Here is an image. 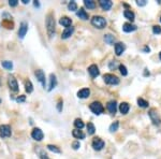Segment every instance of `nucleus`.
I'll return each instance as SVG.
<instances>
[{
	"mask_svg": "<svg viewBox=\"0 0 161 159\" xmlns=\"http://www.w3.org/2000/svg\"><path fill=\"white\" fill-rule=\"evenodd\" d=\"M160 22H161V17H160Z\"/></svg>",
	"mask_w": 161,
	"mask_h": 159,
	"instance_id": "obj_48",
	"label": "nucleus"
},
{
	"mask_svg": "<svg viewBox=\"0 0 161 159\" xmlns=\"http://www.w3.org/2000/svg\"><path fill=\"white\" fill-rule=\"evenodd\" d=\"M92 147L96 151H101L103 147H104V141L101 140L100 138H96L94 141H92Z\"/></svg>",
	"mask_w": 161,
	"mask_h": 159,
	"instance_id": "obj_11",
	"label": "nucleus"
},
{
	"mask_svg": "<svg viewBox=\"0 0 161 159\" xmlns=\"http://www.w3.org/2000/svg\"><path fill=\"white\" fill-rule=\"evenodd\" d=\"M8 84H9V87L12 92H17L18 90V84H17V81H16V78L14 76H9L8 78Z\"/></svg>",
	"mask_w": 161,
	"mask_h": 159,
	"instance_id": "obj_8",
	"label": "nucleus"
},
{
	"mask_svg": "<svg viewBox=\"0 0 161 159\" xmlns=\"http://www.w3.org/2000/svg\"><path fill=\"white\" fill-rule=\"evenodd\" d=\"M88 73L90 74V76L92 78H97L99 74H100V71H99V68L97 65H91L90 67L88 68Z\"/></svg>",
	"mask_w": 161,
	"mask_h": 159,
	"instance_id": "obj_12",
	"label": "nucleus"
},
{
	"mask_svg": "<svg viewBox=\"0 0 161 159\" xmlns=\"http://www.w3.org/2000/svg\"><path fill=\"white\" fill-rule=\"evenodd\" d=\"M80 142L78 141H75V142L72 143V147H73L74 149H80Z\"/></svg>",
	"mask_w": 161,
	"mask_h": 159,
	"instance_id": "obj_41",
	"label": "nucleus"
},
{
	"mask_svg": "<svg viewBox=\"0 0 161 159\" xmlns=\"http://www.w3.org/2000/svg\"><path fill=\"white\" fill-rule=\"evenodd\" d=\"M103 80H104V82L106 83V84L109 85H117L119 84V78L116 76V75L114 74H110V73H108V74H104V76H103Z\"/></svg>",
	"mask_w": 161,
	"mask_h": 159,
	"instance_id": "obj_4",
	"label": "nucleus"
},
{
	"mask_svg": "<svg viewBox=\"0 0 161 159\" xmlns=\"http://www.w3.org/2000/svg\"><path fill=\"white\" fill-rule=\"evenodd\" d=\"M47 149H49V151H52V152H54V153H57V154H59L60 153V149L57 147V146H55V145H47Z\"/></svg>",
	"mask_w": 161,
	"mask_h": 159,
	"instance_id": "obj_34",
	"label": "nucleus"
},
{
	"mask_svg": "<svg viewBox=\"0 0 161 159\" xmlns=\"http://www.w3.org/2000/svg\"><path fill=\"white\" fill-rule=\"evenodd\" d=\"M113 6V2L111 0H100V7L104 11H109Z\"/></svg>",
	"mask_w": 161,
	"mask_h": 159,
	"instance_id": "obj_15",
	"label": "nucleus"
},
{
	"mask_svg": "<svg viewBox=\"0 0 161 159\" xmlns=\"http://www.w3.org/2000/svg\"><path fill=\"white\" fill-rule=\"evenodd\" d=\"M17 3H18L17 0H10V1H9V4H10L11 7H16Z\"/></svg>",
	"mask_w": 161,
	"mask_h": 159,
	"instance_id": "obj_43",
	"label": "nucleus"
},
{
	"mask_svg": "<svg viewBox=\"0 0 161 159\" xmlns=\"http://www.w3.org/2000/svg\"><path fill=\"white\" fill-rule=\"evenodd\" d=\"M39 154H40V158H41V159H49V156L46 155V154L43 152V151H40V152H39Z\"/></svg>",
	"mask_w": 161,
	"mask_h": 159,
	"instance_id": "obj_39",
	"label": "nucleus"
},
{
	"mask_svg": "<svg viewBox=\"0 0 161 159\" xmlns=\"http://www.w3.org/2000/svg\"><path fill=\"white\" fill-rule=\"evenodd\" d=\"M25 100H26V96H24V95H22V96H19V97L16 98V101H17L18 103L25 102Z\"/></svg>",
	"mask_w": 161,
	"mask_h": 159,
	"instance_id": "obj_37",
	"label": "nucleus"
},
{
	"mask_svg": "<svg viewBox=\"0 0 161 159\" xmlns=\"http://www.w3.org/2000/svg\"><path fill=\"white\" fill-rule=\"evenodd\" d=\"M33 3H35V7H40V3H39V2H38V1H37V0H35V2H33Z\"/></svg>",
	"mask_w": 161,
	"mask_h": 159,
	"instance_id": "obj_44",
	"label": "nucleus"
},
{
	"mask_svg": "<svg viewBox=\"0 0 161 159\" xmlns=\"http://www.w3.org/2000/svg\"><path fill=\"white\" fill-rule=\"evenodd\" d=\"M35 75L37 76V80H38L41 84H42V86L45 88V85H46V81H45V74H44V72H43V70H41V69H39V70H35Z\"/></svg>",
	"mask_w": 161,
	"mask_h": 159,
	"instance_id": "obj_6",
	"label": "nucleus"
},
{
	"mask_svg": "<svg viewBox=\"0 0 161 159\" xmlns=\"http://www.w3.org/2000/svg\"><path fill=\"white\" fill-rule=\"evenodd\" d=\"M62 104H63L62 100H59V101H58V103H57V109H58V111H59V112H61V111H62Z\"/></svg>",
	"mask_w": 161,
	"mask_h": 159,
	"instance_id": "obj_42",
	"label": "nucleus"
},
{
	"mask_svg": "<svg viewBox=\"0 0 161 159\" xmlns=\"http://www.w3.org/2000/svg\"><path fill=\"white\" fill-rule=\"evenodd\" d=\"M159 57H160V60H161V52H160V54H159Z\"/></svg>",
	"mask_w": 161,
	"mask_h": 159,
	"instance_id": "obj_47",
	"label": "nucleus"
},
{
	"mask_svg": "<svg viewBox=\"0 0 161 159\" xmlns=\"http://www.w3.org/2000/svg\"><path fill=\"white\" fill-rule=\"evenodd\" d=\"M72 134L75 139H85V133L80 129H75L72 131Z\"/></svg>",
	"mask_w": 161,
	"mask_h": 159,
	"instance_id": "obj_23",
	"label": "nucleus"
},
{
	"mask_svg": "<svg viewBox=\"0 0 161 159\" xmlns=\"http://www.w3.org/2000/svg\"><path fill=\"white\" fill-rule=\"evenodd\" d=\"M96 131V128H95V125L92 123H88L87 124V132L88 134H94Z\"/></svg>",
	"mask_w": 161,
	"mask_h": 159,
	"instance_id": "obj_29",
	"label": "nucleus"
},
{
	"mask_svg": "<svg viewBox=\"0 0 161 159\" xmlns=\"http://www.w3.org/2000/svg\"><path fill=\"white\" fill-rule=\"evenodd\" d=\"M137 104L141 106V108H147L148 106V102L146 100H144L143 98H139L137 99Z\"/></svg>",
	"mask_w": 161,
	"mask_h": 159,
	"instance_id": "obj_31",
	"label": "nucleus"
},
{
	"mask_svg": "<svg viewBox=\"0 0 161 159\" xmlns=\"http://www.w3.org/2000/svg\"><path fill=\"white\" fill-rule=\"evenodd\" d=\"M73 32H74V27H72V26L67 27V28L63 30L62 35H61V38H62V39H68V38H70L71 35H73Z\"/></svg>",
	"mask_w": 161,
	"mask_h": 159,
	"instance_id": "obj_14",
	"label": "nucleus"
},
{
	"mask_svg": "<svg viewBox=\"0 0 161 159\" xmlns=\"http://www.w3.org/2000/svg\"><path fill=\"white\" fill-rule=\"evenodd\" d=\"M57 85V78H56V75L55 74H51L49 75V92L53 90V89L56 87Z\"/></svg>",
	"mask_w": 161,
	"mask_h": 159,
	"instance_id": "obj_17",
	"label": "nucleus"
},
{
	"mask_svg": "<svg viewBox=\"0 0 161 159\" xmlns=\"http://www.w3.org/2000/svg\"><path fill=\"white\" fill-rule=\"evenodd\" d=\"M0 102H1V100H0Z\"/></svg>",
	"mask_w": 161,
	"mask_h": 159,
	"instance_id": "obj_49",
	"label": "nucleus"
},
{
	"mask_svg": "<svg viewBox=\"0 0 161 159\" xmlns=\"http://www.w3.org/2000/svg\"><path fill=\"white\" fill-rule=\"evenodd\" d=\"M1 66L4 68V69H7V70H11L12 68H13V64H12V61H9V60H4L1 62Z\"/></svg>",
	"mask_w": 161,
	"mask_h": 159,
	"instance_id": "obj_25",
	"label": "nucleus"
},
{
	"mask_svg": "<svg viewBox=\"0 0 161 159\" xmlns=\"http://www.w3.org/2000/svg\"><path fill=\"white\" fill-rule=\"evenodd\" d=\"M144 51H146V52H149V51H151V50H149V47H147V46H146V47L144 49Z\"/></svg>",
	"mask_w": 161,
	"mask_h": 159,
	"instance_id": "obj_46",
	"label": "nucleus"
},
{
	"mask_svg": "<svg viewBox=\"0 0 161 159\" xmlns=\"http://www.w3.org/2000/svg\"><path fill=\"white\" fill-rule=\"evenodd\" d=\"M124 15H125V17H126L127 19H129V21H131V22L134 21V17H135L134 13H133L132 11H130V10H126V11H125V12H124Z\"/></svg>",
	"mask_w": 161,
	"mask_h": 159,
	"instance_id": "obj_24",
	"label": "nucleus"
},
{
	"mask_svg": "<svg viewBox=\"0 0 161 159\" xmlns=\"http://www.w3.org/2000/svg\"><path fill=\"white\" fill-rule=\"evenodd\" d=\"M89 109L91 110V112L96 115H100L101 113H103V106L101 104V102H99V101H95V102H92L89 106Z\"/></svg>",
	"mask_w": 161,
	"mask_h": 159,
	"instance_id": "obj_3",
	"label": "nucleus"
},
{
	"mask_svg": "<svg viewBox=\"0 0 161 159\" xmlns=\"http://www.w3.org/2000/svg\"><path fill=\"white\" fill-rule=\"evenodd\" d=\"M31 137H32V139H35V141H42L44 134H43L42 130H41L40 128H35L31 132Z\"/></svg>",
	"mask_w": 161,
	"mask_h": 159,
	"instance_id": "obj_9",
	"label": "nucleus"
},
{
	"mask_svg": "<svg viewBox=\"0 0 161 159\" xmlns=\"http://www.w3.org/2000/svg\"><path fill=\"white\" fill-rule=\"evenodd\" d=\"M118 127H119L118 122H114V123L110 126V131H111V132H115V131L118 130Z\"/></svg>",
	"mask_w": 161,
	"mask_h": 159,
	"instance_id": "obj_32",
	"label": "nucleus"
},
{
	"mask_svg": "<svg viewBox=\"0 0 161 159\" xmlns=\"http://www.w3.org/2000/svg\"><path fill=\"white\" fill-rule=\"evenodd\" d=\"M148 115H149L151 122H153L155 125H160L161 119H160V117H159V115H158V113H157V111H156V110L151 109V111H149Z\"/></svg>",
	"mask_w": 161,
	"mask_h": 159,
	"instance_id": "obj_7",
	"label": "nucleus"
},
{
	"mask_svg": "<svg viewBox=\"0 0 161 159\" xmlns=\"http://www.w3.org/2000/svg\"><path fill=\"white\" fill-rule=\"evenodd\" d=\"M59 24L60 25H62L63 27H70L71 24H72V19L71 18H69L68 16H63V17H61L59 19Z\"/></svg>",
	"mask_w": 161,
	"mask_h": 159,
	"instance_id": "obj_19",
	"label": "nucleus"
},
{
	"mask_svg": "<svg viewBox=\"0 0 161 159\" xmlns=\"http://www.w3.org/2000/svg\"><path fill=\"white\" fill-rule=\"evenodd\" d=\"M109 67H110V69H111V70L115 69V68L117 67V62H116L115 60H114V61H111V62H110V65H109Z\"/></svg>",
	"mask_w": 161,
	"mask_h": 159,
	"instance_id": "obj_40",
	"label": "nucleus"
},
{
	"mask_svg": "<svg viewBox=\"0 0 161 159\" xmlns=\"http://www.w3.org/2000/svg\"><path fill=\"white\" fill-rule=\"evenodd\" d=\"M22 1H23V3H25V4H27L29 2L28 0H22Z\"/></svg>",
	"mask_w": 161,
	"mask_h": 159,
	"instance_id": "obj_45",
	"label": "nucleus"
},
{
	"mask_svg": "<svg viewBox=\"0 0 161 159\" xmlns=\"http://www.w3.org/2000/svg\"><path fill=\"white\" fill-rule=\"evenodd\" d=\"M11 133H12V130H11V127L9 125H1L0 126V137L2 139L11 137Z\"/></svg>",
	"mask_w": 161,
	"mask_h": 159,
	"instance_id": "obj_5",
	"label": "nucleus"
},
{
	"mask_svg": "<svg viewBox=\"0 0 161 159\" xmlns=\"http://www.w3.org/2000/svg\"><path fill=\"white\" fill-rule=\"evenodd\" d=\"M119 71H120V73L123 75L128 74V71H127L126 66H124V65H119Z\"/></svg>",
	"mask_w": 161,
	"mask_h": 159,
	"instance_id": "obj_35",
	"label": "nucleus"
},
{
	"mask_svg": "<svg viewBox=\"0 0 161 159\" xmlns=\"http://www.w3.org/2000/svg\"><path fill=\"white\" fill-rule=\"evenodd\" d=\"M25 87H26V92H28V94H30V92H33V86H32V83L29 81V80L26 82V84H25Z\"/></svg>",
	"mask_w": 161,
	"mask_h": 159,
	"instance_id": "obj_30",
	"label": "nucleus"
},
{
	"mask_svg": "<svg viewBox=\"0 0 161 159\" xmlns=\"http://www.w3.org/2000/svg\"><path fill=\"white\" fill-rule=\"evenodd\" d=\"M76 15H77V16H78L80 18H82V19H84V21L88 19V13L84 10V9H83V8H80V10H77Z\"/></svg>",
	"mask_w": 161,
	"mask_h": 159,
	"instance_id": "obj_21",
	"label": "nucleus"
},
{
	"mask_svg": "<svg viewBox=\"0 0 161 159\" xmlns=\"http://www.w3.org/2000/svg\"><path fill=\"white\" fill-rule=\"evenodd\" d=\"M125 50H126V45H125L124 43L118 42L115 44V53L117 56H120V55L125 52Z\"/></svg>",
	"mask_w": 161,
	"mask_h": 159,
	"instance_id": "obj_13",
	"label": "nucleus"
},
{
	"mask_svg": "<svg viewBox=\"0 0 161 159\" xmlns=\"http://www.w3.org/2000/svg\"><path fill=\"white\" fill-rule=\"evenodd\" d=\"M74 126H75V128L76 129H82V128H84V123H83V120L80 119V118H76V119L74 120Z\"/></svg>",
	"mask_w": 161,
	"mask_h": 159,
	"instance_id": "obj_26",
	"label": "nucleus"
},
{
	"mask_svg": "<svg viewBox=\"0 0 161 159\" xmlns=\"http://www.w3.org/2000/svg\"><path fill=\"white\" fill-rule=\"evenodd\" d=\"M129 109H130V106L127 102L120 103V106H119V111H120V113L121 114H127L129 112Z\"/></svg>",
	"mask_w": 161,
	"mask_h": 159,
	"instance_id": "obj_22",
	"label": "nucleus"
},
{
	"mask_svg": "<svg viewBox=\"0 0 161 159\" xmlns=\"http://www.w3.org/2000/svg\"><path fill=\"white\" fill-rule=\"evenodd\" d=\"M46 30L49 38H52L55 33V19L53 17V15L49 13L46 18Z\"/></svg>",
	"mask_w": 161,
	"mask_h": 159,
	"instance_id": "obj_1",
	"label": "nucleus"
},
{
	"mask_svg": "<svg viewBox=\"0 0 161 159\" xmlns=\"http://www.w3.org/2000/svg\"><path fill=\"white\" fill-rule=\"evenodd\" d=\"M104 41L108 43V44H113L114 41H115V38H114V35H105Z\"/></svg>",
	"mask_w": 161,
	"mask_h": 159,
	"instance_id": "obj_28",
	"label": "nucleus"
},
{
	"mask_svg": "<svg viewBox=\"0 0 161 159\" xmlns=\"http://www.w3.org/2000/svg\"><path fill=\"white\" fill-rule=\"evenodd\" d=\"M153 32H154L155 35H159V33H161V27L158 25H155L154 27H153Z\"/></svg>",
	"mask_w": 161,
	"mask_h": 159,
	"instance_id": "obj_36",
	"label": "nucleus"
},
{
	"mask_svg": "<svg viewBox=\"0 0 161 159\" xmlns=\"http://www.w3.org/2000/svg\"><path fill=\"white\" fill-rule=\"evenodd\" d=\"M89 95H90V90L88 88L80 89V90H78V92H77V97L80 98V99H86V98L89 97Z\"/></svg>",
	"mask_w": 161,
	"mask_h": 159,
	"instance_id": "obj_16",
	"label": "nucleus"
},
{
	"mask_svg": "<svg viewBox=\"0 0 161 159\" xmlns=\"http://www.w3.org/2000/svg\"><path fill=\"white\" fill-rule=\"evenodd\" d=\"M85 7L88 8V9H95L96 8V2L92 1V0H85L84 1Z\"/></svg>",
	"mask_w": 161,
	"mask_h": 159,
	"instance_id": "obj_27",
	"label": "nucleus"
},
{
	"mask_svg": "<svg viewBox=\"0 0 161 159\" xmlns=\"http://www.w3.org/2000/svg\"><path fill=\"white\" fill-rule=\"evenodd\" d=\"M28 31V24L26 23V22H23L19 26V30H18V37L21 38V39H24V37L26 35Z\"/></svg>",
	"mask_w": 161,
	"mask_h": 159,
	"instance_id": "obj_10",
	"label": "nucleus"
},
{
	"mask_svg": "<svg viewBox=\"0 0 161 159\" xmlns=\"http://www.w3.org/2000/svg\"><path fill=\"white\" fill-rule=\"evenodd\" d=\"M108 110H109V112L111 114L116 113V111H117V102H116L115 100L114 101H110L108 103Z\"/></svg>",
	"mask_w": 161,
	"mask_h": 159,
	"instance_id": "obj_20",
	"label": "nucleus"
},
{
	"mask_svg": "<svg viewBox=\"0 0 161 159\" xmlns=\"http://www.w3.org/2000/svg\"><path fill=\"white\" fill-rule=\"evenodd\" d=\"M91 24H92V26H95L96 28L103 29L106 26V21H105L104 17L96 15V16H94V17L91 18Z\"/></svg>",
	"mask_w": 161,
	"mask_h": 159,
	"instance_id": "obj_2",
	"label": "nucleus"
},
{
	"mask_svg": "<svg viewBox=\"0 0 161 159\" xmlns=\"http://www.w3.org/2000/svg\"><path fill=\"white\" fill-rule=\"evenodd\" d=\"M68 8H69V10L72 11V12H74V11L77 10V4L75 1H71L70 3L68 4Z\"/></svg>",
	"mask_w": 161,
	"mask_h": 159,
	"instance_id": "obj_33",
	"label": "nucleus"
},
{
	"mask_svg": "<svg viewBox=\"0 0 161 159\" xmlns=\"http://www.w3.org/2000/svg\"><path fill=\"white\" fill-rule=\"evenodd\" d=\"M146 3H147L146 0H137V4L139 7H144Z\"/></svg>",
	"mask_w": 161,
	"mask_h": 159,
	"instance_id": "obj_38",
	"label": "nucleus"
},
{
	"mask_svg": "<svg viewBox=\"0 0 161 159\" xmlns=\"http://www.w3.org/2000/svg\"><path fill=\"white\" fill-rule=\"evenodd\" d=\"M123 30L125 32L135 31V30H137V26L131 24V23H126V24H124V26H123Z\"/></svg>",
	"mask_w": 161,
	"mask_h": 159,
	"instance_id": "obj_18",
	"label": "nucleus"
}]
</instances>
